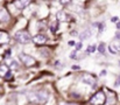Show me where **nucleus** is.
<instances>
[{"instance_id":"1","label":"nucleus","mask_w":120,"mask_h":105,"mask_svg":"<svg viewBox=\"0 0 120 105\" xmlns=\"http://www.w3.org/2000/svg\"><path fill=\"white\" fill-rule=\"evenodd\" d=\"M28 98L30 101H35L39 103H44L48 99V93L45 91H35V92H30L28 95Z\"/></svg>"},{"instance_id":"2","label":"nucleus","mask_w":120,"mask_h":105,"mask_svg":"<svg viewBox=\"0 0 120 105\" xmlns=\"http://www.w3.org/2000/svg\"><path fill=\"white\" fill-rule=\"evenodd\" d=\"M90 102H91V104H93V105H104L105 102H106V97H105L104 91L100 90V91L96 92V93L91 97Z\"/></svg>"},{"instance_id":"3","label":"nucleus","mask_w":120,"mask_h":105,"mask_svg":"<svg viewBox=\"0 0 120 105\" xmlns=\"http://www.w3.org/2000/svg\"><path fill=\"white\" fill-rule=\"evenodd\" d=\"M14 37H15V40H16L19 43H21V44H26V43H28V42L32 41L30 35L28 34L26 31H19V32H16L15 35H14Z\"/></svg>"},{"instance_id":"4","label":"nucleus","mask_w":120,"mask_h":105,"mask_svg":"<svg viewBox=\"0 0 120 105\" xmlns=\"http://www.w3.org/2000/svg\"><path fill=\"white\" fill-rule=\"evenodd\" d=\"M19 58L21 60V62H22L26 67H32V66H34L35 62H36L34 57H32V56L28 55V54H23V53H21V54L19 55Z\"/></svg>"},{"instance_id":"5","label":"nucleus","mask_w":120,"mask_h":105,"mask_svg":"<svg viewBox=\"0 0 120 105\" xmlns=\"http://www.w3.org/2000/svg\"><path fill=\"white\" fill-rule=\"evenodd\" d=\"M82 81L84 82V83H86V84H90V85H93L94 84V77L93 76H91V75H89V74H83L82 75Z\"/></svg>"},{"instance_id":"6","label":"nucleus","mask_w":120,"mask_h":105,"mask_svg":"<svg viewBox=\"0 0 120 105\" xmlns=\"http://www.w3.org/2000/svg\"><path fill=\"white\" fill-rule=\"evenodd\" d=\"M9 20V13L6 8H0V22H7Z\"/></svg>"},{"instance_id":"7","label":"nucleus","mask_w":120,"mask_h":105,"mask_svg":"<svg viewBox=\"0 0 120 105\" xmlns=\"http://www.w3.org/2000/svg\"><path fill=\"white\" fill-rule=\"evenodd\" d=\"M32 40H33V41H34V43H36V44H44V43L47 42V37H45L43 34L35 35Z\"/></svg>"},{"instance_id":"8","label":"nucleus","mask_w":120,"mask_h":105,"mask_svg":"<svg viewBox=\"0 0 120 105\" xmlns=\"http://www.w3.org/2000/svg\"><path fill=\"white\" fill-rule=\"evenodd\" d=\"M29 2L30 1H28V0H16L14 4H15V6L18 7V8H25L27 5H29Z\"/></svg>"},{"instance_id":"9","label":"nucleus","mask_w":120,"mask_h":105,"mask_svg":"<svg viewBox=\"0 0 120 105\" xmlns=\"http://www.w3.org/2000/svg\"><path fill=\"white\" fill-rule=\"evenodd\" d=\"M9 72V68L6 64H0V77H6Z\"/></svg>"},{"instance_id":"10","label":"nucleus","mask_w":120,"mask_h":105,"mask_svg":"<svg viewBox=\"0 0 120 105\" xmlns=\"http://www.w3.org/2000/svg\"><path fill=\"white\" fill-rule=\"evenodd\" d=\"M8 41H9V35L5 32H0V44L7 43Z\"/></svg>"},{"instance_id":"11","label":"nucleus","mask_w":120,"mask_h":105,"mask_svg":"<svg viewBox=\"0 0 120 105\" xmlns=\"http://www.w3.org/2000/svg\"><path fill=\"white\" fill-rule=\"evenodd\" d=\"M68 19H69V16L64 12H58L57 13V20L58 21H67Z\"/></svg>"},{"instance_id":"12","label":"nucleus","mask_w":120,"mask_h":105,"mask_svg":"<svg viewBox=\"0 0 120 105\" xmlns=\"http://www.w3.org/2000/svg\"><path fill=\"white\" fill-rule=\"evenodd\" d=\"M112 48H113V50L116 51V53H120V41L119 42H116V43H113L112 44Z\"/></svg>"},{"instance_id":"13","label":"nucleus","mask_w":120,"mask_h":105,"mask_svg":"<svg viewBox=\"0 0 120 105\" xmlns=\"http://www.w3.org/2000/svg\"><path fill=\"white\" fill-rule=\"evenodd\" d=\"M94 50H96V47H94L93 44H91V46H89V47H87L86 53H87V54H91V53H93Z\"/></svg>"},{"instance_id":"14","label":"nucleus","mask_w":120,"mask_h":105,"mask_svg":"<svg viewBox=\"0 0 120 105\" xmlns=\"http://www.w3.org/2000/svg\"><path fill=\"white\" fill-rule=\"evenodd\" d=\"M98 50H99L100 54H104V53H105V44H104V43H100L99 47H98Z\"/></svg>"},{"instance_id":"15","label":"nucleus","mask_w":120,"mask_h":105,"mask_svg":"<svg viewBox=\"0 0 120 105\" xmlns=\"http://www.w3.org/2000/svg\"><path fill=\"white\" fill-rule=\"evenodd\" d=\"M11 67H12V69H18L19 68V66L15 61H11Z\"/></svg>"},{"instance_id":"16","label":"nucleus","mask_w":120,"mask_h":105,"mask_svg":"<svg viewBox=\"0 0 120 105\" xmlns=\"http://www.w3.org/2000/svg\"><path fill=\"white\" fill-rule=\"evenodd\" d=\"M50 29H51V32H56V29H57V25H56V23H54V26L51 25V26H50Z\"/></svg>"},{"instance_id":"17","label":"nucleus","mask_w":120,"mask_h":105,"mask_svg":"<svg viewBox=\"0 0 120 105\" xmlns=\"http://www.w3.org/2000/svg\"><path fill=\"white\" fill-rule=\"evenodd\" d=\"M120 85V77H119V79H117V82H116V86H119Z\"/></svg>"},{"instance_id":"18","label":"nucleus","mask_w":120,"mask_h":105,"mask_svg":"<svg viewBox=\"0 0 120 105\" xmlns=\"http://www.w3.org/2000/svg\"><path fill=\"white\" fill-rule=\"evenodd\" d=\"M69 46H75V41H69Z\"/></svg>"},{"instance_id":"19","label":"nucleus","mask_w":120,"mask_h":105,"mask_svg":"<svg viewBox=\"0 0 120 105\" xmlns=\"http://www.w3.org/2000/svg\"><path fill=\"white\" fill-rule=\"evenodd\" d=\"M82 46H83L82 43H78V44H77V49H80V48H82Z\"/></svg>"},{"instance_id":"20","label":"nucleus","mask_w":120,"mask_h":105,"mask_svg":"<svg viewBox=\"0 0 120 105\" xmlns=\"http://www.w3.org/2000/svg\"><path fill=\"white\" fill-rule=\"evenodd\" d=\"M61 4H63V5H67V4H69V1H61Z\"/></svg>"},{"instance_id":"21","label":"nucleus","mask_w":120,"mask_h":105,"mask_svg":"<svg viewBox=\"0 0 120 105\" xmlns=\"http://www.w3.org/2000/svg\"><path fill=\"white\" fill-rule=\"evenodd\" d=\"M117 20H118V18H112V21H113V22H116Z\"/></svg>"},{"instance_id":"22","label":"nucleus","mask_w":120,"mask_h":105,"mask_svg":"<svg viewBox=\"0 0 120 105\" xmlns=\"http://www.w3.org/2000/svg\"><path fill=\"white\" fill-rule=\"evenodd\" d=\"M117 39H120V32H118V33H117Z\"/></svg>"},{"instance_id":"23","label":"nucleus","mask_w":120,"mask_h":105,"mask_svg":"<svg viewBox=\"0 0 120 105\" xmlns=\"http://www.w3.org/2000/svg\"><path fill=\"white\" fill-rule=\"evenodd\" d=\"M117 28H118V29H120V22H118V23H117Z\"/></svg>"},{"instance_id":"24","label":"nucleus","mask_w":120,"mask_h":105,"mask_svg":"<svg viewBox=\"0 0 120 105\" xmlns=\"http://www.w3.org/2000/svg\"><path fill=\"white\" fill-rule=\"evenodd\" d=\"M60 105H70V104H65V103H63V104H60Z\"/></svg>"}]
</instances>
